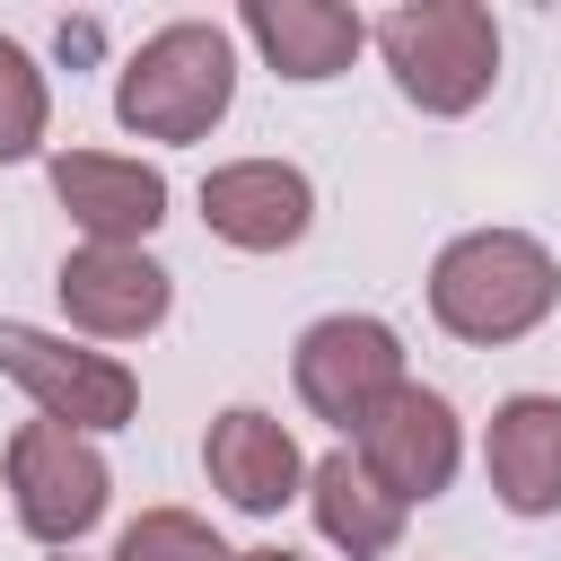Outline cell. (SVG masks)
<instances>
[{
	"mask_svg": "<svg viewBox=\"0 0 561 561\" xmlns=\"http://www.w3.org/2000/svg\"><path fill=\"white\" fill-rule=\"evenodd\" d=\"M202 473H210V491H219L228 508H245V517H280V508L307 491V456H298L289 421H272L263 403H228V412L210 421Z\"/></svg>",
	"mask_w": 561,
	"mask_h": 561,
	"instance_id": "30bf717a",
	"label": "cell"
},
{
	"mask_svg": "<svg viewBox=\"0 0 561 561\" xmlns=\"http://www.w3.org/2000/svg\"><path fill=\"white\" fill-rule=\"evenodd\" d=\"M307 508H316V535L333 543V552H351V561H386L394 543H403V500H386L377 482H368V465L351 456V447H333V456H316L307 465Z\"/></svg>",
	"mask_w": 561,
	"mask_h": 561,
	"instance_id": "5bb4252c",
	"label": "cell"
},
{
	"mask_svg": "<svg viewBox=\"0 0 561 561\" xmlns=\"http://www.w3.org/2000/svg\"><path fill=\"white\" fill-rule=\"evenodd\" d=\"M53 289H61V316L79 333H96V342H140L175 307L167 263H149L140 245H70L61 272H53Z\"/></svg>",
	"mask_w": 561,
	"mask_h": 561,
	"instance_id": "ba28073f",
	"label": "cell"
},
{
	"mask_svg": "<svg viewBox=\"0 0 561 561\" xmlns=\"http://www.w3.org/2000/svg\"><path fill=\"white\" fill-rule=\"evenodd\" d=\"M53 202L88 228V245H140L167 219V175L149 158H114V149H61Z\"/></svg>",
	"mask_w": 561,
	"mask_h": 561,
	"instance_id": "8fae6325",
	"label": "cell"
},
{
	"mask_svg": "<svg viewBox=\"0 0 561 561\" xmlns=\"http://www.w3.org/2000/svg\"><path fill=\"white\" fill-rule=\"evenodd\" d=\"M114 561H237V552H228L193 508H140V517L123 526Z\"/></svg>",
	"mask_w": 561,
	"mask_h": 561,
	"instance_id": "2e32d148",
	"label": "cell"
},
{
	"mask_svg": "<svg viewBox=\"0 0 561 561\" xmlns=\"http://www.w3.org/2000/svg\"><path fill=\"white\" fill-rule=\"evenodd\" d=\"M105 500H114V473H105L96 438H79V430H61V421H26V430L9 438V508H18V526H26L35 543L70 552V543L105 517Z\"/></svg>",
	"mask_w": 561,
	"mask_h": 561,
	"instance_id": "5b68a950",
	"label": "cell"
},
{
	"mask_svg": "<svg viewBox=\"0 0 561 561\" xmlns=\"http://www.w3.org/2000/svg\"><path fill=\"white\" fill-rule=\"evenodd\" d=\"M44 123H53V88H44V70L26 61V44L0 35V167L35 158V149H44Z\"/></svg>",
	"mask_w": 561,
	"mask_h": 561,
	"instance_id": "9a60e30c",
	"label": "cell"
},
{
	"mask_svg": "<svg viewBox=\"0 0 561 561\" xmlns=\"http://www.w3.org/2000/svg\"><path fill=\"white\" fill-rule=\"evenodd\" d=\"M228 105H237V35L219 18L158 26L114 79V123L140 140H202Z\"/></svg>",
	"mask_w": 561,
	"mask_h": 561,
	"instance_id": "7a4b0ae2",
	"label": "cell"
},
{
	"mask_svg": "<svg viewBox=\"0 0 561 561\" xmlns=\"http://www.w3.org/2000/svg\"><path fill=\"white\" fill-rule=\"evenodd\" d=\"M289 377H298V403L333 430H359L394 386H403V342L394 324L377 316H316L289 351Z\"/></svg>",
	"mask_w": 561,
	"mask_h": 561,
	"instance_id": "52a82bcc",
	"label": "cell"
},
{
	"mask_svg": "<svg viewBox=\"0 0 561 561\" xmlns=\"http://www.w3.org/2000/svg\"><path fill=\"white\" fill-rule=\"evenodd\" d=\"M202 219L237 254H289L316 228V184L289 158H228L202 175Z\"/></svg>",
	"mask_w": 561,
	"mask_h": 561,
	"instance_id": "9c48e42d",
	"label": "cell"
},
{
	"mask_svg": "<svg viewBox=\"0 0 561 561\" xmlns=\"http://www.w3.org/2000/svg\"><path fill=\"white\" fill-rule=\"evenodd\" d=\"M552 307H561V263L526 228H465L430 263V316L456 342H482V351L526 342Z\"/></svg>",
	"mask_w": 561,
	"mask_h": 561,
	"instance_id": "6da1fadb",
	"label": "cell"
},
{
	"mask_svg": "<svg viewBox=\"0 0 561 561\" xmlns=\"http://www.w3.org/2000/svg\"><path fill=\"white\" fill-rule=\"evenodd\" d=\"M0 377L26 386L44 403V421L96 438V430H123L140 412V377L114 359V351H79L70 333H44V324H18L0 316Z\"/></svg>",
	"mask_w": 561,
	"mask_h": 561,
	"instance_id": "277c9868",
	"label": "cell"
},
{
	"mask_svg": "<svg viewBox=\"0 0 561 561\" xmlns=\"http://www.w3.org/2000/svg\"><path fill=\"white\" fill-rule=\"evenodd\" d=\"M237 561H307V552H289V543H254V552H237Z\"/></svg>",
	"mask_w": 561,
	"mask_h": 561,
	"instance_id": "e0dca14e",
	"label": "cell"
},
{
	"mask_svg": "<svg viewBox=\"0 0 561 561\" xmlns=\"http://www.w3.org/2000/svg\"><path fill=\"white\" fill-rule=\"evenodd\" d=\"M237 26H245V35H254V53H263L280 79H298V88L342 79V70H351V53L368 44V18H359V9H342V0H245V9H237Z\"/></svg>",
	"mask_w": 561,
	"mask_h": 561,
	"instance_id": "4fadbf2b",
	"label": "cell"
},
{
	"mask_svg": "<svg viewBox=\"0 0 561 561\" xmlns=\"http://www.w3.org/2000/svg\"><path fill=\"white\" fill-rule=\"evenodd\" d=\"M351 456L368 465V482L386 491V500H403V508H421V500H438L447 482H456V456H465V430H456V403L438 394V386H421V377H403L359 430H351Z\"/></svg>",
	"mask_w": 561,
	"mask_h": 561,
	"instance_id": "8992f818",
	"label": "cell"
},
{
	"mask_svg": "<svg viewBox=\"0 0 561 561\" xmlns=\"http://www.w3.org/2000/svg\"><path fill=\"white\" fill-rule=\"evenodd\" d=\"M482 473L508 517L561 508V394H508L482 430Z\"/></svg>",
	"mask_w": 561,
	"mask_h": 561,
	"instance_id": "7c38bea8",
	"label": "cell"
},
{
	"mask_svg": "<svg viewBox=\"0 0 561 561\" xmlns=\"http://www.w3.org/2000/svg\"><path fill=\"white\" fill-rule=\"evenodd\" d=\"M368 44L421 114H473L500 79V18L482 0H403L368 26Z\"/></svg>",
	"mask_w": 561,
	"mask_h": 561,
	"instance_id": "3957f363",
	"label": "cell"
}]
</instances>
